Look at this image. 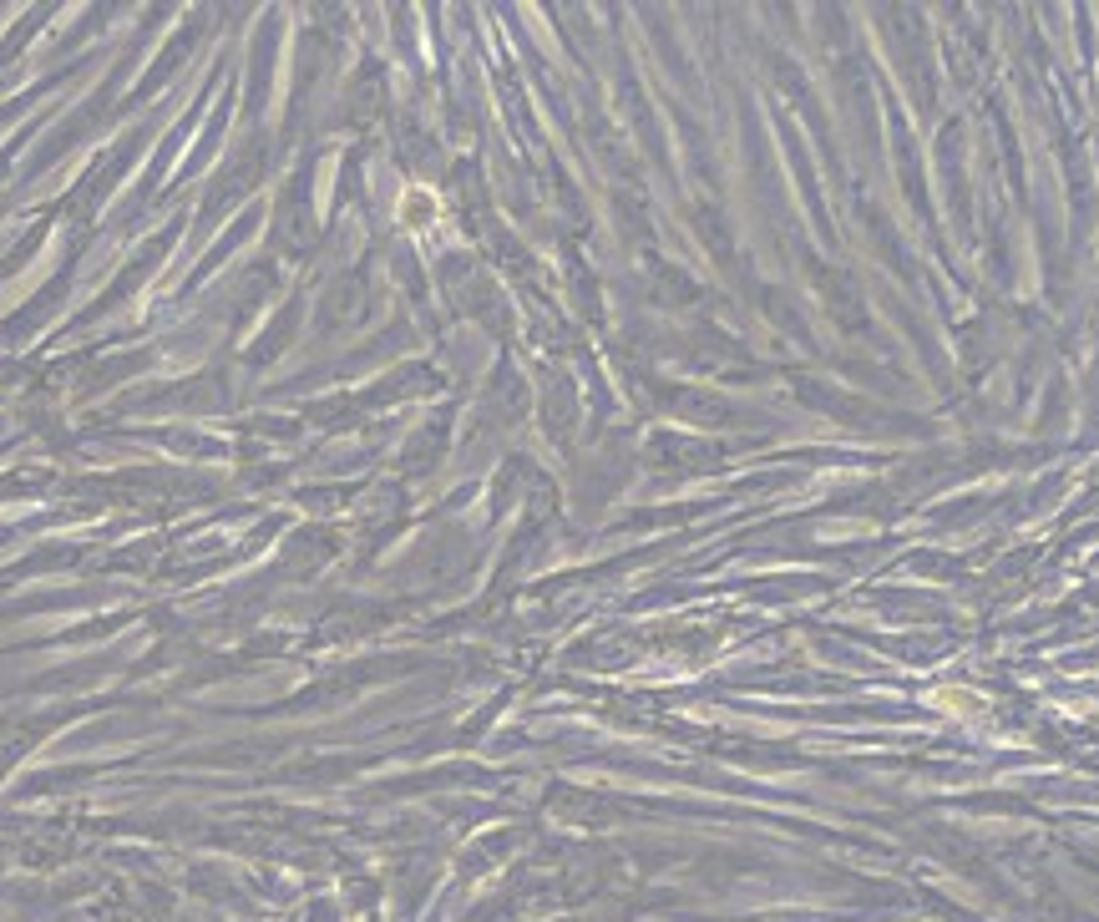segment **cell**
<instances>
[{"label": "cell", "instance_id": "1", "mask_svg": "<svg viewBox=\"0 0 1099 922\" xmlns=\"http://www.w3.org/2000/svg\"><path fill=\"white\" fill-rule=\"evenodd\" d=\"M431 213H436L431 193H426V188H411V193H406V213H401V218H406V223H426Z\"/></svg>", "mask_w": 1099, "mask_h": 922}, {"label": "cell", "instance_id": "2", "mask_svg": "<svg viewBox=\"0 0 1099 922\" xmlns=\"http://www.w3.org/2000/svg\"><path fill=\"white\" fill-rule=\"evenodd\" d=\"M932 700H937L942 710H978V700H973V695H963V689H948V684H942Z\"/></svg>", "mask_w": 1099, "mask_h": 922}]
</instances>
